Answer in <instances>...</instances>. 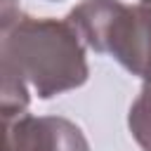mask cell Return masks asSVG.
<instances>
[{
    "label": "cell",
    "instance_id": "1",
    "mask_svg": "<svg viewBox=\"0 0 151 151\" xmlns=\"http://www.w3.org/2000/svg\"><path fill=\"white\" fill-rule=\"evenodd\" d=\"M0 71L19 76L38 97L47 99L87 80L83 40L68 19H35L2 0Z\"/></svg>",
    "mask_w": 151,
    "mask_h": 151
},
{
    "label": "cell",
    "instance_id": "2",
    "mask_svg": "<svg viewBox=\"0 0 151 151\" xmlns=\"http://www.w3.org/2000/svg\"><path fill=\"white\" fill-rule=\"evenodd\" d=\"M68 24L94 52H109L139 76L151 94V7L120 0H85L68 12Z\"/></svg>",
    "mask_w": 151,
    "mask_h": 151
},
{
    "label": "cell",
    "instance_id": "3",
    "mask_svg": "<svg viewBox=\"0 0 151 151\" xmlns=\"http://www.w3.org/2000/svg\"><path fill=\"white\" fill-rule=\"evenodd\" d=\"M2 151H90L83 132L57 116L2 118Z\"/></svg>",
    "mask_w": 151,
    "mask_h": 151
},
{
    "label": "cell",
    "instance_id": "4",
    "mask_svg": "<svg viewBox=\"0 0 151 151\" xmlns=\"http://www.w3.org/2000/svg\"><path fill=\"white\" fill-rule=\"evenodd\" d=\"M130 132L144 151H151V94L142 92L130 106Z\"/></svg>",
    "mask_w": 151,
    "mask_h": 151
},
{
    "label": "cell",
    "instance_id": "5",
    "mask_svg": "<svg viewBox=\"0 0 151 151\" xmlns=\"http://www.w3.org/2000/svg\"><path fill=\"white\" fill-rule=\"evenodd\" d=\"M142 5H146V7H151V0H139Z\"/></svg>",
    "mask_w": 151,
    "mask_h": 151
}]
</instances>
